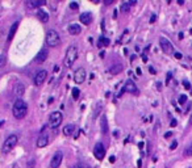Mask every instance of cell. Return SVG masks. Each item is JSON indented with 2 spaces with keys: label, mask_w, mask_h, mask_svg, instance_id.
<instances>
[{
  "label": "cell",
  "mask_w": 192,
  "mask_h": 168,
  "mask_svg": "<svg viewBox=\"0 0 192 168\" xmlns=\"http://www.w3.org/2000/svg\"><path fill=\"white\" fill-rule=\"evenodd\" d=\"M12 113H13L14 118H17V120H23L24 117L26 116V113H28V105H26V103L23 99H17L14 101L13 106H12Z\"/></svg>",
  "instance_id": "cell-1"
},
{
  "label": "cell",
  "mask_w": 192,
  "mask_h": 168,
  "mask_svg": "<svg viewBox=\"0 0 192 168\" xmlns=\"http://www.w3.org/2000/svg\"><path fill=\"white\" fill-rule=\"evenodd\" d=\"M78 46L75 45H70L69 49H67L66 51V55H65V59H63V66L66 67V69H71L72 64L75 63V60L78 59Z\"/></svg>",
  "instance_id": "cell-2"
},
{
  "label": "cell",
  "mask_w": 192,
  "mask_h": 168,
  "mask_svg": "<svg viewBox=\"0 0 192 168\" xmlns=\"http://www.w3.org/2000/svg\"><path fill=\"white\" fill-rule=\"evenodd\" d=\"M45 41H46V45L49 46V47H57V46L61 43V37H59L57 30L50 29V30H47V33H46Z\"/></svg>",
  "instance_id": "cell-3"
},
{
  "label": "cell",
  "mask_w": 192,
  "mask_h": 168,
  "mask_svg": "<svg viewBox=\"0 0 192 168\" xmlns=\"http://www.w3.org/2000/svg\"><path fill=\"white\" fill-rule=\"evenodd\" d=\"M19 142V138L16 134H12V135H9L8 138H7L6 141H4L3 143V148H1V152L3 154H9L12 150H13L14 147H16V145H17Z\"/></svg>",
  "instance_id": "cell-4"
},
{
  "label": "cell",
  "mask_w": 192,
  "mask_h": 168,
  "mask_svg": "<svg viewBox=\"0 0 192 168\" xmlns=\"http://www.w3.org/2000/svg\"><path fill=\"white\" fill-rule=\"evenodd\" d=\"M62 120H63V117H62V113H61L59 110L53 112V113L50 114V117H49V125H50V128H52V129H57L58 126H61Z\"/></svg>",
  "instance_id": "cell-5"
},
{
  "label": "cell",
  "mask_w": 192,
  "mask_h": 168,
  "mask_svg": "<svg viewBox=\"0 0 192 168\" xmlns=\"http://www.w3.org/2000/svg\"><path fill=\"white\" fill-rule=\"evenodd\" d=\"M159 45H161L162 51H163L164 54H172V53H174V46H172V43L170 42L167 38H164V37L159 38Z\"/></svg>",
  "instance_id": "cell-6"
},
{
  "label": "cell",
  "mask_w": 192,
  "mask_h": 168,
  "mask_svg": "<svg viewBox=\"0 0 192 168\" xmlns=\"http://www.w3.org/2000/svg\"><path fill=\"white\" fill-rule=\"evenodd\" d=\"M124 92H129V93H132V95H138V93H140V91H138L137 86L134 84L133 80H126V82H125L121 93H124Z\"/></svg>",
  "instance_id": "cell-7"
},
{
  "label": "cell",
  "mask_w": 192,
  "mask_h": 168,
  "mask_svg": "<svg viewBox=\"0 0 192 168\" xmlns=\"http://www.w3.org/2000/svg\"><path fill=\"white\" fill-rule=\"evenodd\" d=\"M94 154H95V158L98 160H103L104 156H105V147L101 142L96 143L94 147Z\"/></svg>",
  "instance_id": "cell-8"
},
{
  "label": "cell",
  "mask_w": 192,
  "mask_h": 168,
  "mask_svg": "<svg viewBox=\"0 0 192 168\" xmlns=\"http://www.w3.org/2000/svg\"><path fill=\"white\" fill-rule=\"evenodd\" d=\"M86 76H87L86 70H84L83 67H79V69L74 72V82L76 83V84H82V83H84V80H86Z\"/></svg>",
  "instance_id": "cell-9"
},
{
  "label": "cell",
  "mask_w": 192,
  "mask_h": 168,
  "mask_svg": "<svg viewBox=\"0 0 192 168\" xmlns=\"http://www.w3.org/2000/svg\"><path fill=\"white\" fill-rule=\"evenodd\" d=\"M63 160V152L61 151H57L52 158V162H50V168H59L61 163Z\"/></svg>",
  "instance_id": "cell-10"
},
{
  "label": "cell",
  "mask_w": 192,
  "mask_h": 168,
  "mask_svg": "<svg viewBox=\"0 0 192 168\" xmlns=\"http://www.w3.org/2000/svg\"><path fill=\"white\" fill-rule=\"evenodd\" d=\"M46 77H47V71H46V70H41V71H38L37 74H36V76H34V84L37 87L42 86L43 83H45Z\"/></svg>",
  "instance_id": "cell-11"
},
{
  "label": "cell",
  "mask_w": 192,
  "mask_h": 168,
  "mask_svg": "<svg viewBox=\"0 0 192 168\" xmlns=\"http://www.w3.org/2000/svg\"><path fill=\"white\" fill-rule=\"evenodd\" d=\"M46 4V0H26L25 1V5L28 7L29 9H37L41 8L42 5Z\"/></svg>",
  "instance_id": "cell-12"
},
{
  "label": "cell",
  "mask_w": 192,
  "mask_h": 168,
  "mask_svg": "<svg viewBox=\"0 0 192 168\" xmlns=\"http://www.w3.org/2000/svg\"><path fill=\"white\" fill-rule=\"evenodd\" d=\"M67 32H69L71 36H78V34H81L82 26L79 25V24H70V25L67 26Z\"/></svg>",
  "instance_id": "cell-13"
},
{
  "label": "cell",
  "mask_w": 192,
  "mask_h": 168,
  "mask_svg": "<svg viewBox=\"0 0 192 168\" xmlns=\"http://www.w3.org/2000/svg\"><path fill=\"white\" fill-rule=\"evenodd\" d=\"M76 131V126L72 125V123H69L63 128V135H66V137H72Z\"/></svg>",
  "instance_id": "cell-14"
},
{
  "label": "cell",
  "mask_w": 192,
  "mask_h": 168,
  "mask_svg": "<svg viewBox=\"0 0 192 168\" xmlns=\"http://www.w3.org/2000/svg\"><path fill=\"white\" fill-rule=\"evenodd\" d=\"M47 145H49V137H47V134H41L37 139V147L42 148V147H46Z\"/></svg>",
  "instance_id": "cell-15"
},
{
  "label": "cell",
  "mask_w": 192,
  "mask_h": 168,
  "mask_svg": "<svg viewBox=\"0 0 192 168\" xmlns=\"http://www.w3.org/2000/svg\"><path fill=\"white\" fill-rule=\"evenodd\" d=\"M79 20H81V23L84 24V25H89V24L92 23V14L89 13V12H84V13H82L81 16H79Z\"/></svg>",
  "instance_id": "cell-16"
},
{
  "label": "cell",
  "mask_w": 192,
  "mask_h": 168,
  "mask_svg": "<svg viewBox=\"0 0 192 168\" xmlns=\"http://www.w3.org/2000/svg\"><path fill=\"white\" fill-rule=\"evenodd\" d=\"M17 28H19V21H14L13 24L11 25V29H9V33H8V37H7V41L11 42L13 40L14 34H16V32H17Z\"/></svg>",
  "instance_id": "cell-17"
},
{
  "label": "cell",
  "mask_w": 192,
  "mask_h": 168,
  "mask_svg": "<svg viewBox=\"0 0 192 168\" xmlns=\"http://www.w3.org/2000/svg\"><path fill=\"white\" fill-rule=\"evenodd\" d=\"M46 58H47V50L46 49H42L40 53H38L37 55H36V58H34V62H37V63H43L46 60Z\"/></svg>",
  "instance_id": "cell-18"
},
{
  "label": "cell",
  "mask_w": 192,
  "mask_h": 168,
  "mask_svg": "<svg viewBox=\"0 0 192 168\" xmlns=\"http://www.w3.org/2000/svg\"><path fill=\"white\" fill-rule=\"evenodd\" d=\"M14 95L16 96H23L24 92H25V86H24L23 83H17L16 86H14Z\"/></svg>",
  "instance_id": "cell-19"
},
{
  "label": "cell",
  "mask_w": 192,
  "mask_h": 168,
  "mask_svg": "<svg viewBox=\"0 0 192 168\" xmlns=\"http://www.w3.org/2000/svg\"><path fill=\"white\" fill-rule=\"evenodd\" d=\"M37 17H38V20L42 21V23H47V21H49V14L46 13L45 11H42V9L37 11Z\"/></svg>",
  "instance_id": "cell-20"
},
{
  "label": "cell",
  "mask_w": 192,
  "mask_h": 168,
  "mask_svg": "<svg viewBox=\"0 0 192 168\" xmlns=\"http://www.w3.org/2000/svg\"><path fill=\"white\" fill-rule=\"evenodd\" d=\"M100 128H101V133L103 134H107L108 131V121H107V117L103 116L100 120Z\"/></svg>",
  "instance_id": "cell-21"
},
{
  "label": "cell",
  "mask_w": 192,
  "mask_h": 168,
  "mask_svg": "<svg viewBox=\"0 0 192 168\" xmlns=\"http://www.w3.org/2000/svg\"><path fill=\"white\" fill-rule=\"evenodd\" d=\"M134 4H136V0H132V1H125V3L121 4V8L120 9L122 12H128L130 9V7L134 5Z\"/></svg>",
  "instance_id": "cell-22"
},
{
  "label": "cell",
  "mask_w": 192,
  "mask_h": 168,
  "mask_svg": "<svg viewBox=\"0 0 192 168\" xmlns=\"http://www.w3.org/2000/svg\"><path fill=\"white\" fill-rule=\"evenodd\" d=\"M101 110H103V104L98 103L96 105H95V108H94V116H92V117H94V120H95V118H98Z\"/></svg>",
  "instance_id": "cell-23"
},
{
  "label": "cell",
  "mask_w": 192,
  "mask_h": 168,
  "mask_svg": "<svg viewBox=\"0 0 192 168\" xmlns=\"http://www.w3.org/2000/svg\"><path fill=\"white\" fill-rule=\"evenodd\" d=\"M121 71H122V66L118 64V63L111 67V72H112V74H118V72H121Z\"/></svg>",
  "instance_id": "cell-24"
},
{
  "label": "cell",
  "mask_w": 192,
  "mask_h": 168,
  "mask_svg": "<svg viewBox=\"0 0 192 168\" xmlns=\"http://www.w3.org/2000/svg\"><path fill=\"white\" fill-rule=\"evenodd\" d=\"M98 45L100 46V47H101V46H108V45H109V40H108V38L101 37V38H100V41H99V43H98Z\"/></svg>",
  "instance_id": "cell-25"
},
{
  "label": "cell",
  "mask_w": 192,
  "mask_h": 168,
  "mask_svg": "<svg viewBox=\"0 0 192 168\" xmlns=\"http://www.w3.org/2000/svg\"><path fill=\"white\" fill-rule=\"evenodd\" d=\"M79 95H81V91H79V88H72V99H74V100H78V99H79Z\"/></svg>",
  "instance_id": "cell-26"
},
{
  "label": "cell",
  "mask_w": 192,
  "mask_h": 168,
  "mask_svg": "<svg viewBox=\"0 0 192 168\" xmlns=\"http://www.w3.org/2000/svg\"><path fill=\"white\" fill-rule=\"evenodd\" d=\"M184 155H186V156H192V145H189L188 147L184 150Z\"/></svg>",
  "instance_id": "cell-27"
},
{
  "label": "cell",
  "mask_w": 192,
  "mask_h": 168,
  "mask_svg": "<svg viewBox=\"0 0 192 168\" xmlns=\"http://www.w3.org/2000/svg\"><path fill=\"white\" fill-rule=\"evenodd\" d=\"M6 62H7L6 54H1L0 55V67H4V66H6Z\"/></svg>",
  "instance_id": "cell-28"
},
{
  "label": "cell",
  "mask_w": 192,
  "mask_h": 168,
  "mask_svg": "<svg viewBox=\"0 0 192 168\" xmlns=\"http://www.w3.org/2000/svg\"><path fill=\"white\" fill-rule=\"evenodd\" d=\"M72 168H88V165H87V164H84V163H82V162H81V163H76V164H75Z\"/></svg>",
  "instance_id": "cell-29"
},
{
  "label": "cell",
  "mask_w": 192,
  "mask_h": 168,
  "mask_svg": "<svg viewBox=\"0 0 192 168\" xmlns=\"http://www.w3.org/2000/svg\"><path fill=\"white\" fill-rule=\"evenodd\" d=\"M70 8L74 9V11H76V9L79 8V4H78L76 1H71V3H70Z\"/></svg>",
  "instance_id": "cell-30"
},
{
  "label": "cell",
  "mask_w": 192,
  "mask_h": 168,
  "mask_svg": "<svg viewBox=\"0 0 192 168\" xmlns=\"http://www.w3.org/2000/svg\"><path fill=\"white\" fill-rule=\"evenodd\" d=\"M187 101V96L186 95H180L179 96V104H184Z\"/></svg>",
  "instance_id": "cell-31"
},
{
  "label": "cell",
  "mask_w": 192,
  "mask_h": 168,
  "mask_svg": "<svg viewBox=\"0 0 192 168\" xmlns=\"http://www.w3.org/2000/svg\"><path fill=\"white\" fill-rule=\"evenodd\" d=\"M34 165H36V160L34 159H30L28 162V168H34Z\"/></svg>",
  "instance_id": "cell-32"
},
{
  "label": "cell",
  "mask_w": 192,
  "mask_h": 168,
  "mask_svg": "<svg viewBox=\"0 0 192 168\" xmlns=\"http://www.w3.org/2000/svg\"><path fill=\"white\" fill-rule=\"evenodd\" d=\"M176 147H178V142H176V141H174V142L171 143V146H170V150H175Z\"/></svg>",
  "instance_id": "cell-33"
},
{
  "label": "cell",
  "mask_w": 192,
  "mask_h": 168,
  "mask_svg": "<svg viewBox=\"0 0 192 168\" xmlns=\"http://www.w3.org/2000/svg\"><path fill=\"white\" fill-rule=\"evenodd\" d=\"M183 84H184V88H187V89H189V88H191V84H189V83L187 82V80H184V82H183Z\"/></svg>",
  "instance_id": "cell-34"
},
{
  "label": "cell",
  "mask_w": 192,
  "mask_h": 168,
  "mask_svg": "<svg viewBox=\"0 0 192 168\" xmlns=\"http://www.w3.org/2000/svg\"><path fill=\"white\" fill-rule=\"evenodd\" d=\"M155 20H157V14H151V17H150V23H155Z\"/></svg>",
  "instance_id": "cell-35"
},
{
  "label": "cell",
  "mask_w": 192,
  "mask_h": 168,
  "mask_svg": "<svg viewBox=\"0 0 192 168\" xmlns=\"http://www.w3.org/2000/svg\"><path fill=\"white\" fill-rule=\"evenodd\" d=\"M176 123H178V122H176V120H171V122H170V125H171L172 128H175V126H176Z\"/></svg>",
  "instance_id": "cell-36"
},
{
  "label": "cell",
  "mask_w": 192,
  "mask_h": 168,
  "mask_svg": "<svg viewBox=\"0 0 192 168\" xmlns=\"http://www.w3.org/2000/svg\"><path fill=\"white\" fill-rule=\"evenodd\" d=\"M174 55H175V58H176V59H180V58H182V57H183V55H182V54H180V53H175V54H174Z\"/></svg>",
  "instance_id": "cell-37"
},
{
  "label": "cell",
  "mask_w": 192,
  "mask_h": 168,
  "mask_svg": "<svg viewBox=\"0 0 192 168\" xmlns=\"http://www.w3.org/2000/svg\"><path fill=\"white\" fill-rule=\"evenodd\" d=\"M171 135H172V133H171V131H169V133H166V134H164V138H170V137H171Z\"/></svg>",
  "instance_id": "cell-38"
},
{
  "label": "cell",
  "mask_w": 192,
  "mask_h": 168,
  "mask_svg": "<svg viewBox=\"0 0 192 168\" xmlns=\"http://www.w3.org/2000/svg\"><path fill=\"white\" fill-rule=\"evenodd\" d=\"M149 71H150V72H151V74H153V75H154V74H155V70H154V69H153L151 66H150V67H149Z\"/></svg>",
  "instance_id": "cell-39"
},
{
  "label": "cell",
  "mask_w": 192,
  "mask_h": 168,
  "mask_svg": "<svg viewBox=\"0 0 192 168\" xmlns=\"http://www.w3.org/2000/svg\"><path fill=\"white\" fill-rule=\"evenodd\" d=\"M117 11H118V9H115V12H113V17H115V19L117 17V14H118V12H117Z\"/></svg>",
  "instance_id": "cell-40"
},
{
  "label": "cell",
  "mask_w": 192,
  "mask_h": 168,
  "mask_svg": "<svg viewBox=\"0 0 192 168\" xmlns=\"http://www.w3.org/2000/svg\"><path fill=\"white\" fill-rule=\"evenodd\" d=\"M112 3H113V0H108V1H105V5H111Z\"/></svg>",
  "instance_id": "cell-41"
},
{
  "label": "cell",
  "mask_w": 192,
  "mask_h": 168,
  "mask_svg": "<svg viewBox=\"0 0 192 168\" xmlns=\"http://www.w3.org/2000/svg\"><path fill=\"white\" fill-rule=\"evenodd\" d=\"M136 72H137V75H141V72H142V71H141V69H140V67H137V70H136Z\"/></svg>",
  "instance_id": "cell-42"
},
{
  "label": "cell",
  "mask_w": 192,
  "mask_h": 168,
  "mask_svg": "<svg viewBox=\"0 0 192 168\" xmlns=\"http://www.w3.org/2000/svg\"><path fill=\"white\" fill-rule=\"evenodd\" d=\"M109 162H111V163H115V156H111V158H109Z\"/></svg>",
  "instance_id": "cell-43"
},
{
  "label": "cell",
  "mask_w": 192,
  "mask_h": 168,
  "mask_svg": "<svg viewBox=\"0 0 192 168\" xmlns=\"http://www.w3.org/2000/svg\"><path fill=\"white\" fill-rule=\"evenodd\" d=\"M178 4H179V5H183L184 1H183V0H178Z\"/></svg>",
  "instance_id": "cell-44"
},
{
  "label": "cell",
  "mask_w": 192,
  "mask_h": 168,
  "mask_svg": "<svg viewBox=\"0 0 192 168\" xmlns=\"http://www.w3.org/2000/svg\"><path fill=\"white\" fill-rule=\"evenodd\" d=\"M138 147H140V148H143V142H140V143H138Z\"/></svg>",
  "instance_id": "cell-45"
},
{
  "label": "cell",
  "mask_w": 192,
  "mask_h": 168,
  "mask_svg": "<svg viewBox=\"0 0 192 168\" xmlns=\"http://www.w3.org/2000/svg\"><path fill=\"white\" fill-rule=\"evenodd\" d=\"M12 168H19V163H14V164L12 165Z\"/></svg>",
  "instance_id": "cell-46"
},
{
  "label": "cell",
  "mask_w": 192,
  "mask_h": 168,
  "mask_svg": "<svg viewBox=\"0 0 192 168\" xmlns=\"http://www.w3.org/2000/svg\"><path fill=\"white\" fill-rule=\"evenodd\" d=\"M142 60H143V62H146V60H147V58H146V55H142Z\"/></svg>",
  "instance_id": "cell-47"
},
{
  "label": "cell",
  "mask_w": 192,
  "mask_h": 168,
  "mask_svg": "<svg viewBox=\"0 0 192 168\" xmlns=\"http://www.w3.org/2000/svg\"><path fill=\"white\" fill-rule=\"evenodd\" d=\"M189 125H192V114H191V117H189Z\"/></svg>",
  "instance_id": "cell-48"
}]
</instances>
